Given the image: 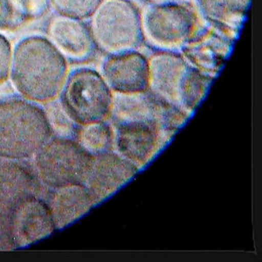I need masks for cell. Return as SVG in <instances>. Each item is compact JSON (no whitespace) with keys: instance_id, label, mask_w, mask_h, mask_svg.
<instances>
[{"instance_id":"6da1fadb","label":"cell","mask_w":262,"mask_h":262,"mask_svg":"<svg viewBox=\"0 0 262 262\" xmlns=\"http://www.w3.org/2000/svg\"><path fill=\"white\" fill-rule=\"evenodd\" d=\"M70 63L46 36H29L13 49L10 79L24 99L48 104L59 97Z\"/></svg>"},{"instance_id":"7a4b0ae2","label":"cell","mask_w":262,"mask_h":262,"mask_svg":"<svg viewBox=\"0 0 262 262\" xmlns=\"http://www.w3.org/2000/svg\"><path fill=\"white\" fill-rule=\"evenodd\" d=\"M148 57V90L191 118L214 79L199 72L179 53L151 52Z\"/></svg>"},{"instance_id":"3957f363","label":"cell","mask_w":262,"mask_h":262,"mask_svg":"<svg viewBox=\"0 0 262 262\" xmlns=\"http://www.w3.org/2000/svg\"><path fill=\"white\" fill-rule=\"evenodd\" d=\"M47 112L22 96L0 99V156L33 157L53 136Z\"/></svg>"},{"instance_id":"277c9868","label":"cell","mask_w":262,"mask_h":262,"mask_svg":"<svg viewBox=\"0 0 262 262\" xmlns=\"http://www.w3.org/2000/svg\"><path fill=\"white\" fill-rule=\"evenodd\" d=\"M87 22L98 51L104 56L144 46L141 9L133 0H102Z\"/></svg>"},{"instance_id":"5b68a950","label":"cell","mask_w":262,"mask_h":262,"mask_svg":"<svg viewBox=\"0 0 262 262\" xmlns=\"http://www.w3.org/2000/svg\"><path fill=\"white\" fill-rule=\"evenodd\" d=\"M140 9L144 46L151 52L180 53L202 24L192 2Z\"/></svg>"},{"instance_id":"8992f818","label":"cell","mask_w":262,"mask_h":262,"mask_svg":"<svg viewBox=\"0 0 262 262\" xmlns=\"http://www.w3.org/2000/svg\"><path fill=\"white\" fill-rule=\"evenodd\" d=\"M59 97L64 113L82 126L108 119L113 92L99 71L79 67L70 71Z\"/></svg>"},{"instance_id":"52a82bcc","label":"cell","mask_w":262,"mask_h":262,"mask_svg":"<svg viewBox=\"0 0 262 262\" xmlns=\"http://www.w3.org/2000/svg\"><path fill=\"white\" fill-rule=\"evenodd\" d=\"M35 157L40 180L51 188L83 182L92 156L76 139L51 138Z\"/></svg>"},{"instance_id":"ba28073f","label":"cell","mask_w":262,"mask_h":262,"mask_svg":"<svg viewBox=\"0 0 262 262\" xmlns=\"http://www.w3.org/2000/svg\"><path fill=\"white\" fill-rule=\"evenodd\" d=\"M189 119L182 110L147 90L138 93H113V104L107 121L110 124L153 122L174 136Z\"/></svg>"},{"instance_id":"9c48e42d","label":"cell","mask_w":262,"mask_h":262,"mask_svg":"<svg viewBox=\"0 0 262 262\" xmlns=\"http://www.w3.org/2000/svg\"><path fill=\"white\" fill-rule=\"evenodd\" d=\"M110 125L114 133V151L131 162L139 171L149 165L174 137L153 122H129Z\"/></svg>"},{"instance_id":"30bf717a","label":"cell","mask_w":262,"mask_h":262,"mask_svg":"<svg viewBox=\"0 0 262 262\" xmlns=\"http://www.w3.org/2000/svg\"><path fill=\"white\" fill-rule=\"evenodd\" d=\"M236 41L226 33L202 22L180 53L199 72L215 79L229 59Z\"/></svg>"},{"instance_id":"8fae6325","label":"cell","mask_w":262,"mask_h":262,"mask_svg":"<svg viewBox=\"0 0 262 262\" xmlns=\"http://www.w3.org/2000/svg\"><path fill=\"white\" fill-rule=\"evenodd\" d=\"M139 170L113 151L92 156L82 185L95 205L108 199L128 184Z\"/></svg>"},{"instance_id":"7c38bea8","label":"cell","mask_w":262,"mask_h":262,"mask_svg":"<svg viewBox=\"0 0 262 262\" xmlns=\"http://www.w3.org/2000/svg\"><path fill=\"white\" fill-rule=\"evenodd\" d=\"M47 35L70 64L90 63L99 53L87 20L55 14L47 24Z\"/></svg>"},{"instance_id":"4fadbf2b","label":"cell","mask_w":262,"mask_h":262,"mask_svg":"<svg viewBox=\"0 0 262 262\" xmlns=\"http://www.w3.org/2000/svg\"><path fill=\"white\" fill-rule=\"evenodd\" d=\"M99 73L113 93H138L148 90V57L139 50L105 56Z\"/></svg>"},{"instance_id":"5bb4252c","label":"cell","mask_w":262,"mask_h":262,"mask_svg":"<svg viewBox=\"0 0 262 262\" xmlns=\"http://www.w3.org/2000/svg\"><path fill=\"white\" fill-rule=\"evenodd\" d=\"M56 225L48 204L36 197L16 204L11 232L16 248H25L51 235Z\"/></svg>"},{"instance_id":"9a60e30c","label":"cell","mask_w":262,"mask_h":262,"mask_svg":"<svg viewBox=\"0 0 262 262\" xmlns=\"http://www.w3.org/2000/svg\"><path fill=\"white\" fill-rule=\"evenodd\" d=\"M202 22L237 40L251 7V0H191Z\"/></svg>"},{"instance_id":"2e32d148","label":"cell","mask_w":262,"mask_h":262,"mask_svg":"<svg viewBox=\"0 0 262 262\" xmlns=\"http://www.w3.org/2000/svg\"><path fill=\"white\" fill-rule=\"evenodd\" d=\"M48 205L56 230L72 225L96 206L82 183L53 188Z\"/></svg>"},{"instance_id":"e0dca14e","label":"cell","mask_w":262,"mask_h":262,"mask_svg":"<svg viewBox=\"0 0 262 262\" xmlns=\"http://www.w3.org/2000/svg\"><path fill=\"white\" fill-rule=\"evenodd\" d=\"M49 0H0V32H13L40 19L50 7Z\"/></svg>"},{"instance_id":"ac0fdd59","label":"cell","mask_w":262,"mask_h":262,"mask_svg":"<svg viewBox=\"0 0 262 262\" xmlns=\"http://www.w3.org/2000/svg\"><path fill=\"white\" fill-rule=\"evenodd\" d=\"M76 140L91 156L114 151V133L107 120L79 127Z\"/></svg>"},{"instance_id":"d6986e66","label":"cell","mask_w":262,"mask_h":262,"mask_svg":"<svg viewBox=\"0 0 262 262\" xmlns=\"http://www.w3.org/2000/svg\"><path fill=\"white\" fill-rule=\"evenodd\" d=\"M56 14L87 20L102 0H49Z\"/></svg>"},{"instance_id":"ffe728a7","label":"cell","mask_w":262,"mask_h":262,"mask_svg":"<svg viewBox=\"0 0 262 262\" xmlns=\"http://www.w3.org/2000/svg\"><path fill=\"white\" fill-rule=\"evenodd\" d=\"M13 49L10 41L0 33V86L10 79Z\"/></svg>"},{"instance_id":"44dd1931","label":"cell","mask_w":262,"mask_h":262,"mask_svg":"<svg viewBox=\"0 0 262 262\" xmlns=\"http://www.w3.org/2000/svg\"><path fill=\"white\" fill-rule=\"evenodd\" d=\"M145 4L151 5H167V4H179L191 2V0H143Z\"/></svg>"}]
</instances>
